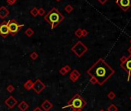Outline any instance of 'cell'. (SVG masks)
<instances>
[{"label": "cell", "mask_w": 131, "mask_h": 111, "mask_svg": "<svg viewBox=\"0 0 131 111\" xmlns=\"http://www.w3.org/2000/svg\"><path fill=\"white\" fill-rule=\"evenodd\" d=\"M120 67H121L124 71H126L128 73V78H127V81H130V76H131V56L127 57L126 60L120 64Z\"/></svg>", "instance_id": "6"}, {"label": "cell", "mask_w": 131, "mask_h": 111, "mask_svg": "<svg viewBox=\"0 0 131 111\" xmlns=\"http://www.w3.org/2000/svg\"><path fill=\"white\" fill-rule=\"evenodd\" d=\"M88 34H89V32H88L87 30H86V29H82V37L87 36Z\"/></svg>", "instance_id": "27"}, {"label": "cell", "mask_w": 131, "mask_h": 111, "mask_svg": "<svg viewBox=\"0 0 131 111\" xmlns=\"http://www.w3.org/2000/svg\"><path fill=\"white\" fill-rule=\"evenodd\" d=\"M63 67L65 68V69H66V72H70V71L71 70V67H70L69 65H66L65 67Z\"/></svg>", "instance_id": "29"}, {"label": "cell", "mask_w": 131, "mask_h": 111, "mask_svg": "<svg viewBox=\"0 0 131 111\" xmlns=\"http://www.w3.org/2000/svg\"><path fill=\"white\" fill-rule=\"evenodd\" d=\"M38 57H39V55H38V53H36V52H33V53L30 54V58L33 60H37Z\"/></svg>", "instance_id": "21"}, {"label": "cell", "mask_w": 131, "mask_h": 111, "mask_svg": "<svg viewBox=\"0 0 131 111\" xmlns=\"http://www.w3.org/2000/svg\"><path fill=\"white\" fill-rule=\"evenodd\" d=\"M24 25H20L16 22V19H10L8 22V27L9 30V34L12 35V36H16L17 35L21 29L23 27Z\"/></svg>", "instance_id": "5"}, {"label": "cell", "mask_w": 131, "mask_h": 111, "mask_svg": "<svg viewBox=\"0 0 131 111\" xmlns=\"http://www.w3.org/2000/svg\"><path fill=\"white\" fill-rule=\"evenodd\" d=\"M0 35L2 37H7L9 35V27H8V22H5V21H3L0 25Z\"/></svg>", "instance_id": "9"}, {"label": "cell", "mask_w": 131, "mask_h": 111, "mask_svg": "<svg viewBox=\"0 0 131 111\" xmlns=\"http://www.w3.org/2000/svg\"><path fill=\"white\" fill-rule=\"evenodd\" d=\"M17 103H18V101H17V100L15 98L14 96H9L7 99H6L5 100V105L8 107V108L9 109H13L14 107L16 106V105H17Z\"/></svg>", "instance_id": "10"}, {"label": "cell", "mask_w": 131, "mask_h": 111, "mask_svg": "<svg viewBox=\"0 0 131 111\" xmlns=\"http://www.w3.org/2000/svg\"><path fill=\"white\" fill-rule=\"evenodd\" d=\"M33 111H43V110H42V108H41V107L36 106V108L33 109Z\"/></svg>", "instance_id": "32"}, {"label": "cell", "mask_w": 131, "mask_h": 111, "mask_svg": "<svg viewBox=\"0 0 131 111\" xmlns=\"http://www.w3.org/2000/svg\"><path fill=\"white\" fill-rule=\"evenodd\" d=\"M71 50L77 57H81L87 52L88 48L81 41H77L71 48Z\"/></svg>", "instance_id": "4"}, {"label": "cell", "mask_w": 131, "mask_h": 111, "mask_svg": "<svg viewBox=\"0 0 131 111\" xmlns=\"http://www.w3.org/2000/svg\"><path fill=\"white\" fill-rule=\"evenodd\" d=\"M87 105V102L86 100L82 98L80 94H75L72 99L67 103V105L63 106V108H69V107H72L73 109H82L84 108Z\"/></svg>", "instance_id": "3"}, {"label": "cell", "mask_w": 131, "mask_h": 111, "mask_svg": "<svg viewBox=\"0 0 131 111\" xmlns=\"http://www.w3.org/2000/svg\"><path fill=\"white\" fill-rule=\"evenodd\" d=\"M99 111H105V110H103V109H102V110H99Z\"/></svg>", "instance_id": "35"}, {"label": "cell", "mask_w": 131, "mask_h": 111, "mask_svg": "<svg viewBox=\"0 0 131 111\" xmlns=\"http://www.w3.org/2000/svg\"><path fill=\"white\" fill-rule=\"evenodd\" d=\"M38 13H39V16H44V14H45V9L43 8H39V9H38Z\"/></svg>", "instance_id": "24"}, {"label": "cell", "mask_w": 131, "mask_h": 111, "mask_svg": "<svg viewBox=\"0 0 131 111\" xmlns=\"http://www.w3.org/2000/svg\"><path fill=\"white\" fill-rule=\"evenodd\" d=\"M30 14L34 17H36L38 15H39V13H38V9L36 7H33V8L30 10Z\"/></svg>", "instance_id": "17"}, {"label": "cell", "mask_w": 131, "mask_h": 111, "mask_svg": "<svg viewBox=\"0 0 131 111\" xmlns=\"http://www.w3.org/2000/svg\"><path fill=\"white\" fill-rule=\"evenodd\" d=\"M80 76H81L80 72H79L77 69H73L70 74V79L73 83H75L78 80L79 78L80 77Z\"/></svg>", "instance_id": "11"}, {"label": "cell", "mask_w": 131, "mask_h": 111, "mask_svg": "<svg viewBox=\"0 0 131 111\" xmlns=\"http://www.w3.org/2000/svg\"><path fill=\"white\" fill-rule=\"evenodd\" d=\"M107 110L108 111H118V108H117V106L115 105V104L112 103L108 106Z\"/></svg>", "instance_id": "18"}, {"label": "cell", "mask_w": 131, "mask_h": 111, "mask_svg": "<svg viewBox=\"0 0 131 111\" xmlns=\"http://www.w3.org/2000/svg\"><path fill=\"white\" fill-rule=\"evenodd\" d=\"M34 33H35V32H34V30L33 29H31V28H28V29L25 31V35L28 37L33 36L34 35Z\"/></svg>", "instance_id": "16"}, {"label": "cell", "mask_w": 131, "mask_h": 111, "mask_svg": "<svg viewBox=\"0 0 131 111\" xmlns=\"http://www.w3.org/2000/svg\"><path fill=\"white\" fill-rule=\"evenodd\" d=\"M6 89H7V91L9 92V93H12L13 91L15 90V87H14V86H12V84H9L7 87H6Z\"/></svg>", "instance_id": "23"}, {"label": "cell", "mask_w": 131, "mask_h": 111, "mask_svg": "<svg viewBox=\"0 0 131 111\" xmlns=\"http://www.w3.org/2000/svg\"><path fill=\"white\" fill-rule=\"evenodd\" d=\"M56 1H57V2H60V1H61V0H56Z\"/></svg>", "instance_id": "36"}, {"label": "cell", "mask_w": 131, "mask_h": 111, "mask_svg": "<svg viewBox=\"0 0 131 111\" xmlns=\"http://www.w3.org/2000/svg\"><path fill=\"white\" fill-rule=\"evenodd\" d=\"M16 1L17 0H6V2H7L9 6H12L16 2Z\"/></svg>", "instance_id": "26"}, {"label": "cell", "mask_w": 131, "mask_h": 111, "mask_svg": "<svg viewBox=\"0 0 131 111\" xmlns=\"http://www.w3.org/2000/svg\"><path fill=\"white\" fill-rule=\"evenodd\" d=\"M33 82L31 80V79H29L27 80L25 83H24V88H25L26 90H30L33 89Z\"/></svg>", "instance_id": "15"}, {"label": "cell", "mask_w": 131, "mask_h": 111, "mask_svg": "<svg viewBox=\"0 0 131 111\" xmlns=\"http://www.w3.org/2000/svg\"><path fill=\"white\" fill-rule=\"evenodd\" d=\"M72 111H82V109H73Z\"/></svg>", "instance_id": "33"}, {"label": "cell", "mask_w": 131, "mask_h": 111, "mask_svg": "<svg viewBox=\"0 0 131 111\" xmlns=\"http://www.w3.org/2000/svg\"><path fill=\"white\" fill-rule=\"evenodd\" d=\"M130 43H131V39H130Z\"/></svg>", "instance_id": "38"}, {"label": "cell", "mask_w": 131, "mask_h": 111, "mask_svg": "<svg viewBox=\"0 0 131 111\" xmlns=\"http://www.w3.org/2000/svg\"><path fill=\"white\" fill-rule=\"evenodd\" d=\"M59 72H60V73L61 75H63V76H65L66 74L67 73V72H66V70L65 69L64 67H62V68L60 69V71H59Z\"/></svg>", "instance_id": "25"}, {"label": "cell", "mask_w": 131, "mask_h": 111, "mask_svg": "<svg viewBox=\"0 0 131 111\" xmlns=\"http://www.w3.org/2000/svg\"><path fill=\"white\" fill-rule=\"evenodd\" d=\"M53 107V104L49 102L48 100H46L41 105V108L44 111H49Z\"/></svg>", "instance_id": "12"}, {"label": "cell", "mask_w": 131, "mask_h": 111, "mask_svg": "<svg viewBox=\"0 0 131 111\" xmlns=\"http://www.w3.org/2000/svg\"><path fill=\"white\" fill-rule=\"evenodd\" d=\"M128 52H129V53H130V55L131 56V46L128 49Z\"/></svg>", "instance_id": "34"}, {"label": "cell", "mask_w": 131, "mask_h": 111, "mask_svg": "<svg viewBox=\"0 0 131 111\" xmlns=\"http://www.w3.org/2000/svg\"><path fill=\"white\" fill-rule=\"evenodd\" d=\"M97 1L100 3V4H102V5H104L105 3L108 1V0H97Z\"/></svg>", "instance_id": "31"}, {"label": "cell", "mask_w": 131, "mask_h": 111, "mask_svg": "<svg viewBox=\"0 0 131 111\" xmlns=\"http://www.w3.org/2000/svg\"><path fill=\"white\" fill-rule=\"evenodd\" d=\"M107 97L109 99V100H114L115 99V97H116V94H115V93L113 92V91H110L108 94H107Z\"/></svg>", "instance_id": "20"}, {"label": "cell", "mask_w": 131, "mask_h": 111, "mask_svg": "<svg viewBox=\"0 0 131 111\" xmlns=\"http://www.w3.org/2000/svg\"><path fill=\"white\" fill-rule=\"evenodd\" d=\"M116 3L124 12H126L131 7V0H116Z\"/></svg>", "instance_id": "8"}, {"label": "cell", "mask_w": 131, "mask_h": 111, "mask_svg": "<svg viewBox=\"0 0 131 111\" xmlns=\"http://www.w3.org/2000/svg\"><path fill=\"white\" fill-rule=\"evenodd\" d=\"M87 72L90 77L96 79L99 86H103L115 73V70L103 58H99Z\"/></svg>", "instance_id": "1"}, {"label": "cell", "mask_w": 131, "mask_h": 111, "mask_svg": "<svg viewBox=\"0 0 131 111\" xmlns=\"http://www.w3.org/2000/svg\"><path fill=\"white\" fill-rule=\"evenodd\" d=\"M126 59H127V57H126V56H123V57L120 58V64L125 62V61L126 60Z\"/></svg>", "instance_id": "28"}, {"label": "cell", "mask_w": 131, "mask_h": 111, "mask_svg": "<svg viewBox=\"0 0 131 111\" xmlns=\"http://www.w3.org/2000/svg\"><path fill=\"white\" fill-rule=\"evenodd\" d=\"M73 7L71 5H67L65 6V11L67 13H71L73 12Z\"/></svg>", "instance_id": "19"}, {"label": "cell", "mask_w": 131, "mask_h": 111, "mask_svg": "<svg viewBox=\"0 0 131 111\" xmlns=\"http://www.w3.org/2000/svg\"><path fill=\"white\" fill-rule=\"evenodd\" d=\"M89 81H90V83H92V84H96V80L94 79V78H93V77H91L90 78V79H89Z\"/></svg>", "instance_id": "30"}, {"label": "cell", "mask_w": 131, "mask_h": 111, "mask_svg": "<svg viewBox=\"0 0 131 111\" xmlns=\"http://www.w3.org/2000/svg\"><path fill=\"white\" fill-rule=\"evenodd\" d=\"M82 29H76V31L75 32V36H76V37H78V38H81V37H82Z\"/></svg>", "instance_id": "22"}, {"label": "cell", "mask_w": 131, "mask_h": 111, "mask_svg": "<svg viewBox=\"0 0 131 111\" xmlns=\"http://www.w3.org/2000/svg\"><path fill=\"white\" fill-rule=\"evenodd\" d=\"M44 19L49 24H50L52 29H54V28L57 27L59 24L63 22L64 16L63 15H62L61 12H60L58 9L56 8H53L44 16Z\"/></svg>", "instance_id": "2"}, {"label": "cell", "mask_w": 131, "mask_h": 111, "mask_svg": "<svg viewBox=\"0 0 131 111\" xmlns=\"http://www.w3.org/2000/svg\"><path fill=\"white\" fill-rule=\"evenodd\" d=\"M130 100H131V96H130Z\"/></svg>", "instance_id": "37"}, {"label": "cell", "mask_w": 131, "mask_h": 111, "mask_svg": "<svg viewBox=\"0 0 131 111\" xmlns=\"http://www.w3.org/2000/svg\"><path fill=\"white\" fill-rule=\"evenodd\" d=\"M9 15V11L5 6L0 7V18L5 19Z\"/></svg>", "instance_id": "13"}, {"label": "cell", "mask_w": 131, "mask_h": 111, "mask_svg": "<svg viewBox=\"0 0 131 111\" xmlns=\"http://www.w3.org/2000/svg\"><path fill=\"white\" fill-rule=\"evenodd\" d=\"M45 88H46V85H45L39 79H37L33 83V89L37 94H40V93L43 92V90L45 89Z\"/></svg>", "instance_id": "7"}, {"label": "cell", "mask_w": 131, "mask_h": 111, "mask_svg": "<svg viewBox=\"0 0 131 111\" xmlns=\"http://www.w3.org/2000/svg\"><path fill=\"white\" fill-rule=\"evenodd\" d=\"M29 105L26 101L20 102L19 104L18 105V108L21 111H26L29 109Z\"/></svg>", "instance_id": "14"}]
</instances>
